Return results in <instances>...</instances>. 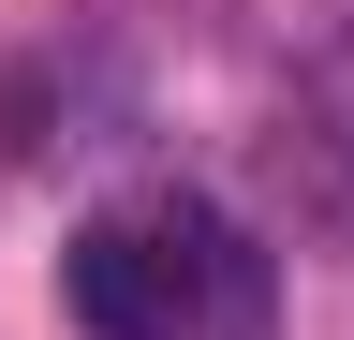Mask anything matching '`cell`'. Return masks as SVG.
<instances>
[{
  "mask_svg": "<svg viewBox=\"0 0 354 340\" xmlns=\"http://www.w3.org/2000/svg\"><path fill=\"white\" fill-rule=\"evenodd\" d=\"M221 281H236V237L207 222V207H104L74 251H59V296L88 340H192L221 311Z\"/></svg>",
  "mask_w": 354,
  "mask_h": 340,
  "instance_id": "cell-1",
  "label": "cell"
}]
</instances>
